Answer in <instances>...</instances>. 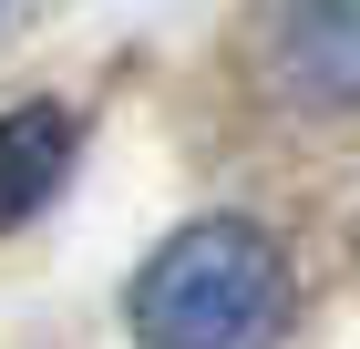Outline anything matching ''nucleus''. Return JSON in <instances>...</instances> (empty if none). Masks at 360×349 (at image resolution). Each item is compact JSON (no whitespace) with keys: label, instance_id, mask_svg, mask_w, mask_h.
Segmentation results:
<instances>
[{"label":"nucleus","instance_id":"nucleus-2","mask_svg":"<svg viewBox=\"0 0 360 349\" xmlns=\"http://www.w3.org/2000/svg\"><path fill=\"white\" fill-rule=\"evenodd\" d=\"M257 52L299 113H360V0H268Z\"/></svg>","mask_w":360,"mask_h":349},{"label":"nucleus","instance_id":"nucleus-1","mask_svg":"<svg viewBox=\"0 0 360 349\" xmlns=\"http://www.w3.org/2000/svg\"><path fill=\"white\" fill-rule=\"evenodd\" d=\"M134 349H278L288 339V257L248 216L175 226L134 277Z\"/></svg>","mask_w":360,"mask_h":349},{"label":"nucleus","instance_id":"nucleus-3","mask_svg":"<svg viewBox=\"0 0 360 349\" xmlns=\"http://www.w3.org/2000/svg\"><path fill=\"white\" fill-rule=\"evenodd\" d=\"M72 113L62 103H21V113H0V237L11 226H31V216L62 195V175H72Z\"/></svg>","mask_w":360,"mask_h":349}]
</instances>
